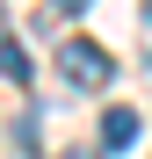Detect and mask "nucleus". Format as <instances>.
<instances>
[{
    "mask_svg": "<svg viewBox=\"0 0 152 159\" xmlns=\"http://www.w3.org/2000/svg\"><path fill=\"white\" fill-rule=\"evenodd\" d=\"M58 72H65V80H72L80 94H94V87H109V80H116V58H109L101 43H87V36H72V43L58 51Z\"/></svg>",
    "mask_w": 152,
    "mask_h": 159,
    "instance_id": "obj_1",
    "label": "nucleus"
},
{
    "mask_svg": "<svg viewBox=\"0 0 152 159\" xmlns=\"http://www.w3.org/2000/svg\"><path fill=\"white\" fill-rule=\"evenodd\" d=\"M101 145H109V152L138 145V109H101Z\"/></svg>",
    "mask_w": 152,
    "mask_h": 159,
    "instance_id": "obj_2",
    "label": "nucleus"
},
{
    "mask_svg": "<svg viewBox=\"0 0 152 159\" xmlns=\"http://www.w3.org/2000/svg\"><path fill=\"white\" fill-rule=\"evenodd\" d=\"M0 80H29V51L15 36H0Z\"/></svg>",
    "mask_w": 152,
    "mask_h": 159,
    "instance_id": "obj_3",
    "label": "nucleus"
},
{
    "mask_svg": "<svg viewBox=\"0 0 152 159\" xmlns=\"http://www.w3.org/2000/svg\"><path fill=\"white\" fill-rule=\"evenodd\" d=\"M51 7H58V15H87L94 0H51Z\"/></svg>",
    "mask_w": 152,
    "mask_h": 159,
    "instance_id": "obj_4",
    "label": "nucleus"
},
{
    "mask_svg": "<svg viewBox=\"0 0 152 159\" xmlns=\"http://www.w3.org/2000/svg\"><path fill=\"white\" fill-rule=\"evenodd\" d=\"M65 159H101V152H94V145H72V152H65Z\"/></svg>",
    "mask_w": 152,
    "mask_h": 159,
    "instance_id": "obj_5",
    "label": "nucleus"
}]
</instances>
